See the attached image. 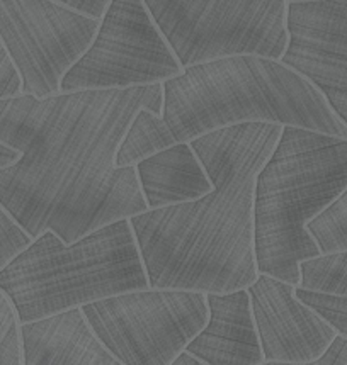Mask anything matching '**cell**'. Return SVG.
<instances>
[{
	"label": "cell",
	"mask_w": 347,
	"mask_h": 365,
	"mask_svg": "<svg viewBox=\"0 0 347 365\" xmlns=\"http://www.w3.org/2000/svg\"><path fill=\"white\" fill-rule=\"evenodd\" d=\"M162 101V83L0 99V143L21 153L0 168V204L31 238L65 243L149 211L136 167L116 157L136 114Z\"/></svg>",
	"instance_id": "6da1fadb"
},
{
	"label": "cell",
	"mask_w": 347,
	"mask_h": 365,
	"mask_svg": "<svg viewBox=\"0 0 347 365\" xmlns=\"http://www.w3.org/2000/svg\"><path fill=\"white\" fill-rule=\"evenodd\" d=\"M281 131V124L243 123L191 141L211 192L128 217L150 289L223 294L256 282V179Z\"/></svg>",
	"instance_id": "7a4b0ae2"
},
{
	"label": "cell",
	"mask_w": 347,
	"mask_h": 365,
	"mask_svg": "<svg viewBox=\"0 0 347 365\" xmlns=\"http://www.w3.org/2000/svg\"><path fill=\"white\" fill-rule=\"evenodd\" d=\"M149 287L128 217L74 243L44 231L0 270V291L11 299L21 324Z\"/></svg>",
	"instance_id": "5b68a950"
},
{
	"label": "cell",
	"mask_w": 347,
	"mask_h": 365,
	"mask_svg": "<svg viewBox=\"0 0 347 365\" xmlns=\"http://www.w3.org/2000/svg\"><path fill=\"white\" fill-rule=\"evenodd\" d=\"M22 365H123L74 308L21 324Z\"/></svg>",
	"instance_id": "4fadbf2b"
},
{
	"label": "cell",
	"mask_w": 347,
	"mask_h": 365,
	"mask_svg": "<svg viewBox=\"0 0 347 365\" xmlns=\"http://www.w3.org/2000/svg\"><path fill=\"white\" fill-rule=\"evenodd\" d=\"M347 189V140L283 126L253 192L257 272L300 284V264L320 248L306 225Z\"/></svg>",
	"instance_id": "277c9868"
},
{
	"label": "cell",
	"mask_w": 347,
	"mask_h": 365,
	"mask_svg": "<svg viewBox=\"0 0 347 365\" xmlns=\"http://www.w3.org/2000/svg\"><path fill=\"white\" fill-rule=\"evenodd\" d=\"M281 61L310 80L347 126V0L288 4Z\"/></svg>",
	"instance_id": "30bf717a"
},
{
	"label": "cell",
	"mask_w": 347,
	"mask_h": 365,
	"mask_svg": "<svg viewBox=\"0 0 347 365\" xmlns=\"http://www.w3.org/2000/svg\"><path fill=\"white\" fill-rule=\"evenodd\" d=\"M0 365H22L21 323L9 297L0 291Z\"/></svg>",
	"instance_id": "ac0fdd59"
},
{
	"label": "cell",
	"mask_w": 347,
	"mask_h": 365,
	"mask_svg": "<svg viewBox=\"0 0 347 365\" xmlns=\"http://www.w3.org/2000/svg\"><path fill=\"white\" fill-rule=\"evenodd\" d=\"M306 231L322 253L347 250V189L306 225Z\"/></svg>",
	"instance_id": "2e32d148"
},
{
	"label": "cell",
	"mask_w": 347,
	"mask_h": 365,
	"mask_svg": "<svg viewBox=\"0 0 347 365\" xmlns=\"http://www.w3.org/2000/svg\"><path fill=\"white\" fill-rule=\"evenodd\" d=\"M298 2H313V0H288V4H298Z\"/></svg>",
	"instance_id": "d4e9b609"
},
{
	"label": "cell",
	"mask_w": 347,
	"mask_h": 365,
	"mask_svg": "<svg viewBox=\"0 0 347 365\" xmlns=\"http://www.w3.org/2000/svg\"><path fill=\"white\" fill-rule=\"evenodd\" d=\"M261 365H347V338L336 335L327 350L310 362H262Z\"/></svg>",
	"instance_id": "44dd1931"
},
{
	"label": "cell",
	"mask_w": 347,
	"mask_h": 365,
	"mask_svg": "<svg viewBox=\"0 0 347 365\" xmlns=\"http://www.w3.org/2000/svg\"><path fill=\"white\" fill-rule=\"evenodd\" d=\"M296 297L317 313L337 335L347 338V294H331L310 291L296 286Z\"/></svg>",
	"instance_id": "e0dca14e"
},
{
	"label": "cell",
	"mask_w": 347,
	"mask_h": 365,
	"mask_svg": "<svg viewBox=\"0 0 347 365\" xmlns=\"http://www.w3.org/2000/svg\"><path fill=\"white\" fill-rule=\"evenodd\" d=\"M182 72L144 0H111L89 50L60 83V92L162 83Z\"/></svg>",
	"instance_id": "ba28073f"
},
{
	"label": "cell",
	"mask_w": 347,
	"mask_h": 365,
	"mask_svg": "<svg viewBox=\"0 0 347 365\" xmlns=\"http://www.w3.org/2000/svg\"><path fill=\"white\" fill-rule=\"evenodd\" d=\"M101 19L58 0H0V41L21 77L22 93L48 97L89 50Z\"/></svg>",
	"instance_id": "9c48e42d"
},
{
	"label": "cell",
	"mask_w": 347,
	"mask_h": 365,
	"mask_svg": "<svg viewBox=\"0 0 347 365\" xmlns=\"http://www.w3.org/2000/svg\"><path fill=\"white\" fill-rule=\"evenodd\" d=\"M182 68L235 55L281 60L288 0H144Z\"/></svg>",
	"instance_id": "8992f818"
},
{
	"label": "cell",
	"mask_w": 347,
	"mask_h": 365,
	"mask_svg": "<svg viewBox=\"0 0 347 365\" xmlns=\"http://www.w3.org/2000/svg\"><path fill=\"white\" fill-rule=\"evenodd\" d=\"M171 365H206V364H203L201 360H198L196 357H193V355H189L188 351H182L179 357L174 360Z\"/></svg>",
	"instance_id": "cb8c5ba5"
},
{
	"label": "cell",
	"mask_w": 347,
	"mask_h": 365,
	"mask_svg": "<svg viewBox=\"0 0 347 365\" xmlns=\"http://www.w3.org/2000/svg\"><path fill=\"white\" fill-rule=\"evenodd\" d=\"M162 92L160 114L144 109L133 119L116 157L119 167L243 123L298 126L347 140V126L326 97L281 60L235 55L203 61L162 82Z\"/></svg>",
	"instance_id": "3957f363"
},
{
	"label": "cell",
	"mask_w": 347,
	"mask_h": 365,
	"mask_svg": "<svg viewBox=\"0 0 347 365\" xmlns=\"http://www.w3.org/2000/svg\"><path fill=\"white\" fill-rule=\"evenodd\" d=\"M295 289V284L268 274H259L247 287L266 362H310L337 335L331 324L298 299Z\"/></svg>",
	"instance_id": "8fae6325"
},
{
	"label": "cell",
	"mask_w": 347,
	"mask_h": 365,
	"mask_svg": "<svg viewBox=\"0 0 347 365\" xmlns=\"http://www.w3.org/2000/svg\"><path fill=\"white\" fill-rule=\"evenodd\" d=\"M19 157H21L19 151L11 148V146L0 143V168L7 167V165H11V163H14Z\"/></svg>",
	"instance_id": "603a6c76"
},
{
	"label": "cell",
	"mask_w": 347,
	"mask_h": 365,
	"mask_svg": "<svg viewBox=\"0 0 347 365\" xmlns=\"http://www.w3.org/2000/svg\"><path fill=\"white\" fill-rule=\"evenodd\" d=\"M22 93L21 77L17 73L11 56L7 55V50L0 41V99H9Z\"/></svg>",
	"instance_id": "ffe728a7"
},
{
	"label": "cell",
	"mask_w": 347,
	"mask_h": 365,
	"mask_svg": "<svg viewBox=\"0 0 347 365\" xmlns=\"http://www.w3.org/2000/svg\"><path fill=\"white\" fill-rule=\"evenodd\" d=\"M298 286L310 291L347 294V250L320 253L301 262Z\"/></svg>",
	"instance_id": "9a60e30c"
},
{
	"label": "cell",
	"mask_w": 347,
	"mask_h": 365,
	"mask_svg": "<svg viewBox=\"0 0 347 365\" xmlns=\"http://www.w3.org/2000/svg\"><path fill=\"white\" fill-rule=\"evenodd\" d=\"M138 182L149 209L203 197L213 184L189 143L162 148L135 163Z\"/></svg>",
	"instance_id": "5bb4252c"
},
{
	"label": "cell",
	"mask_w": 347,
	"mask_h": 365,
	"mask_svg": "<svg viewBox=\"0 0 347 365\" xmlns=\"http://www.w3.org/2000/svg\"><path fill=\"white\" fill-rule=\"evenodd\" d=\"M80 309L123 365H171L210 318L206 294L182 289L116 294Z\"/></svg>",
	"instance_id": "52a82bcc"
},
{
	"label": "cell",
	"mask_w": 347,
	"mask_h": 365,
	"mask_svg": "<svg viewBox=\"0 0 347 365\" xmlns=\"http://www.w3.org/2000/svg\"><path fill=\"white\" fill-rule=\"evenodd\" d=\"M58 2L65 4V6L82 12V14L101 19V17L104 16L106 9H108L111 0H58Z\"/></svg>",
	"instance_id": "7402d4cb"
},
{
	"label": "cell",
	"mask_w": 347,
	"mask_h": 365,
	"mask_svg": "<svg viewBox=\"0 0 347 365\" xmlns=\"http://www.w3.org/2000/svg\"><path fill=\"white\" fill-rule=\"evenodd\" d=\"M34 238L0 204V270L33 243Z\"/></svg>",
	"instance_id": "d6986e66"
},
{
	"label": "cell",
	"mask_w": 347,
	"mask_h": 365,
	"mask_svg": "<svg viewBox=\"0 0 347 365\" xmlns=\"http://www.w3.org/2000/svg\"><path fill=\"white\" fill-rule=\"evenodd\" d=\"M210 318L184 351L206 365H261L264 360L247 289L206 294Z\"/></svg>",
	"instance_id": "7c38bea8"
}]
</instances>
